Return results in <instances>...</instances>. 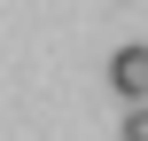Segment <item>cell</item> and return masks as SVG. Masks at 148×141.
Listing matches in <instances>:
<instances>
[{
	"label": "cell",
	"instance_id": "1",
	"mask_svg": "<svg viewBox=\"0 0 148 141\" xmlns=\"http://www.w3.org/2000/svg\"><path fill=\"white\" fill-rule=\"evenodd\" d=\"M109 86L125 102H148V47H117L109 55Z\"/></svg>",
	"mask_w": 148,
	"mask_h": 141
},
{
	"label": "cell",
	"instance_id": "2",
	"mask_svg": "<svg viewBox=\"0 0 148 141\" xmlns=\"http://www.w3.org/2000/svg\"><path fill=\"white\" fill-rule=\"evenodd\" d=\"M125 141H148V102H125Z\"/></svg>",
	"mask_w": 148,
	"mask_h": 141
}]
</instances>
